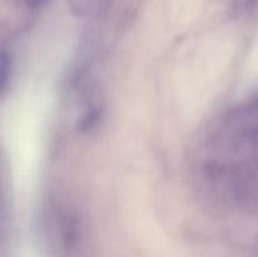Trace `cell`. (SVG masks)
<instances>
[{
    "mask_svg": "<svg viewBox=\"0 0 258 257\" xmlns=\"http://www.w3.org/2000/svg\"><path fill=\"white\" fill-rule=\"evenodd\" d=\"M15 2L22 4L23 7L28 8V9H39V8L44 7L49 0H15Z\"/></svg>",
    "mask_w": 258,
    "mask_h": 257,
    "instance_id": "obj_1",
    "label": "cell"
}]
</instances>
